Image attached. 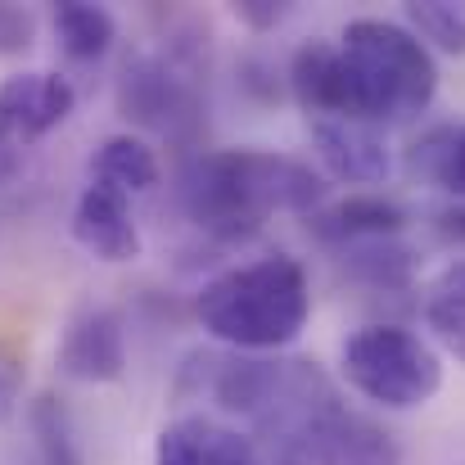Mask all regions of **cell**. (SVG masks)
<instances>
[{"label": "cell", "mask_w": 465, "mask_h": 465, "mask_svg": "<svg viewBox=\"0 0 465 465\" xmlns=\"http://www.w3.org/2000/svg\"><path fill=\"white\" fill-rule=\"evenodd\" d=\"M176 199L213 240H249L272 213L312 217L325 203V176L276 150H208L181 172Z\"/></svg>", "instance_id": "6da1fadb"}, {"label": "cell", "mask_w": 465, "mask_h": 465, "mask_svg": "<svg viewBox=\"0 0 465 465\" xmlns=\"http://www.w3.org/2000/svg\"><path fill=\"white\" fill-rule=\"evenodd\" d=\"M199 325L231 352L272 357L290 348L312 316L308 272L290 253H272L213 276L194 294Z\"/></svg>", "instance_id": "7a4b0ae2"}, {"label": "cell", "mask_w": 465, "mask_h": 465, "mask_svg": "<svg viewBox=\"0 0 465 465\" xmlns=\"http://www.w3.org/2000/svg\"><path fill=\"white\" fill-rule=\"evenodd\" d=\"M348 100L361 123H407L439 95L434 54L393 18H352L339 36Z\"/></svg>", "instance_id": "3957f363"}, {"label": "cell", "mask_w": 465, "mask_h": 465, "mask_svg": "<svg viewBox=\"0 0 465 465\" xmlns=\"http://www.w3.org/2000/svg\"><path fill=\"white\" fill-rule=\"evenodd\" d=\"M339 371L366 402L389 411H416L443 389V357L434 352V343L393 321L348 334Z\"/></svg>", "instance_id": "277c9868"}, {"label": "cell", "mask_w": 465, "mask_h": 465, "mask_svg": "<svg viewBox=\"0 0 465 465\" xmlns=\"http://www.w3.org/2000/svg\"><path fill=\"white\" fill-rule=\"evenodd\" d=\"M258 452L272 465H402L398 439L380 420L348 411L343 398L285 430L281 439L262 443Z\"/></svg>", "instance_id": "5b68a950"}, {"label": "cell", "mask_w": 465, "mask_h": 465, "mask_svg": "<svg viewBox=\"0 0 465 465\" xmlns=\"http://www.w3.org/2000/svg\"><path fill=\"white\" fill-rule=\"evenodd\" d=\"M77 109V91L64 73L32 68L0 82V181L18 167L41 136L64 127Z\"/></svg>", "instance_id": "8992f818"}, {"label": "cell", "mask_w": 465, "mask_h": 465, "mask_svg": "<svg viewBox=\"0 0 465 465\" xmlns=\"http://www.w3.org/2000/svg\"><path fill=\"white\" fill-rule=\"evenodd\" d=\"M118 114L145 132L181 141L199 127V95L172 64L145 54L132 59L118 77Z\"/></svg>", "instance_id": "52a82bcc"}, {"label": "cell", "mask_w": 465, "mask_h": 465, "mask_svg": "<svg viewBox=\"0 0 465 465\" xmlns=\"http://www.w3.org/2000/svg\"><path fill=\"white\" fill-rule=\"evenodd\" d=\"M73 240L109 267L136 262L141 258V226L132 213V194H123L104 181H86L77 203H73Z\"/></svg>", "instance_id": "ba28073f"}, {"label": "cell", "mask_w": 465, "mask_h": 465, "mask_svg": "<svg viewBox=\"0 0 465 465\" xmlns=\"http://www.w3.org/2000/svg\"><path fill=\"white\" fill-rule=\"evenodd\" d=\"M59 371L82 384H114L127 375V325L114 308L77 312L59 343Z\"/></svg>", "instance_id": "9c48e42d"}, {"label": "cell", "mask_w": 465, "mask_h": 465, "mask_svg": "<svg viewBox=\"0 0 465 465\" xmlns=\"http://www.w3.org/2000/svg\"><path fill=\"white\" fill-rule=\"evenodd\" d=\"M312 145L321 167L334 176V181H348V185H375L393 172V158H389V141H384V127L375 123H357V118H321L308 123Z\"/></svg>", "instance_id": "30bf717a"}, {"label": "cell", "mask_w": 465, "mask_h": 465, "mask_svg": "<svg viewBox=\"0 0 465 465\" xmlns=\"http://www.w3.org/2000/svg\"><path fill=\"white\" fill-rule=\"evenodd\" d=\"M154 465H262L258 443L213 416H176L154 439Z\"/></svg>", "instance_id": "8fae6325"}, {"label": "cell", "mask_w": 465, "mask_h": 465, "mask_svg": "<svg viewBox=\"0 0 465 465\" xmlns=\"http://www.w3.org/2000/svg\"><path fill=\"white\" fill-rule=\"evenodd\" d=\"M290 95L308 114V123L321 118H357L348 100V73L334 41H303L290 59ZM361 123V118H357Z\"/></svg>", "instance_id": "7c38bea8"}, {"label": "cell", "mask_w": 465, "mask_h": 465, "mask_svg": "<svg viewBox=\"0 0 465 465\" xmlns=\"http://www.w3.org/2000/svg\"><path fill=\"white\" fill-rule=\"evenodd\" d=\"M312 235L334 244V249H348V244H361V240H393L402 235L407 226V208L384 199V194H348L339 203H321L308 217Z\"/></svg>", "instance_id": "4fadbf2b"}, {"label": "cell", "mask_w": 465, "mask_h": 465, "mask_svg": "<svg viewBox=\"0 0 465 465\" xmlns=\"http://www.w3.org/2000/svg\"><path fill=\"white\" fill-rule=\"evenodd\" d=\"M348 276L375 294H402L416 285V253L393 235V240H361V244H348L339 249Z\"/></svg>", "instance_id": "5bb4252c"}, {"label": "cell", "mask_w": 465, "mask_h": 465, "mask_svg": "<svg viewBox=\"0 0 465 465\" xmlns=\"http://www.w3.org/2000/svg\"><path fill=\"white\" fill-rule=\"evenodd\" d=\"M54 41L68 59L77 64H100L114 41H118V18L104 9V5H91V0H64L54 5Z\"/></svg>", "instance_id": "9a60e30c"}, {"label": "cell", "mask_w": 465, "mask_h": 465, "mask_svg": "<svg viewBox=\"0 0 465 465\" xmlns=\"http://www.w3.org/2000/svg\"><path fill=\"white\" fill-rule=\"evenodd\" d=\"M158 176H163V167H158L154 145L145 136H132V132L109 136L91 158V181H104V185L132 194V199L150 194L158 185Z\"/></svg>", "instance_id": "2e32d148"}, {"label": "cell", "mask_w": 465, "mask_h": 465, "mask_svg": "<svg viewBox=\"0 0 465 465\" xmlns=\"http://www.w3.org/2000/svg\"><path fill=\"white\" fill-rule=\"evenodd\" d=\"M407 167H411V176L434 181V185H443V190H452V194L465 199V123L461 127L448 123V127L425 132V136L411 145Z\"/></svg>", "instance_id": "e0dca14e"}, {"label": "cell", "mask_w": 465, "mask_h": 465, "mask_svg": "<svg viewBox=\"0 0 465 465\" xmlns=\"http://www.w3.org/2000/svg\"><path fill=\"white\" fill-rule=\"evenodd\" d=\"M425 325L434 330V339L457 361H465V262L461 258L430 281V290H425Z\"/></svg>", "instance_id": "ac0fdd59"}, {"label": "cell", "mask_w": 465, "mask_h": 465, "mask_svg": "<svg viewBox=\"0 0 465 465\" xmlns=\"http://www.w3.org/2000/svg\"><path fill=\"white\" fill-rule=\"evenodd\" d=\"M407 32L434 54H465V0H411L407 9Z\"/></svg>", "instance_id": "d6986e66"}, {"label": "cell", "mask_w": 465, "mask_h": 465, "mask_svg": "<svg viewBox=\"0 0 465 465\" xmlns=\"http://www.w3.org/2000/svg\"><path fill=\"white\" fill-rule=\"evenodd\" d=\"M32 420V434H36V452L45 465H86L82 461V443H77V430H73V416L68 407L54 398V393H41L27 411Z\"/></svg>", "instance_id": "ffe728a7"}, {"label": "cell", "mask_w": 465, "mask_h": 465, "mask_svg": "<svg viewBox=\"0 0 465 465\" xmlns=\"http://www.w3.org/2000/svg\"><path fill=\"white\" fill-rule=\"evenodd\" d=\"M36 41V14L27 5H0V54H27Z\"/></svg>", "instance_id": "44dd1931"}, {"label": "cell", "mask_w": 465, "mask_h": 465, "mask_svg": "<svg viewBox=\"0 0 465 465\" xmlns=\"http://www.w3.org/2000/svg\"><path fill=\"white\" fill-rule=\"evenodd\" d=\"M23 398V352L14 343H0V425L14 416Z\"/></svg>", "instance_id": "7402d4cb"}, {"label": "cell", "mask_w": 465, "mask_h": 465, "mask_svg": "<svg viewBox=\"0 0 465 465\" xmlns=\"http://www.w3.org/2000/svg\"><path fill=\"white\" fill-rule=\"evenodd\" d=\"M235 18L249 23L253 32H272V27H281L290 18V5H281V0H240Z\"/></svg>", "instance_id": "603a6c76"}, {"label": "cell", "mask_w": 465, "mask_h": 465, "mask_svg": "<svg viewBox=\"0 0 465 465\" xmlns=\"http://www.w3.org/2000/svg\"><path fill=\"white\" fill-rule=\"evenodd\" d=\"M434 235H439L448 249L465 253V203H452V208H439V213H434Z\"/></svg>", "instance_id": "cb8c5ba5"}]
</instances>
